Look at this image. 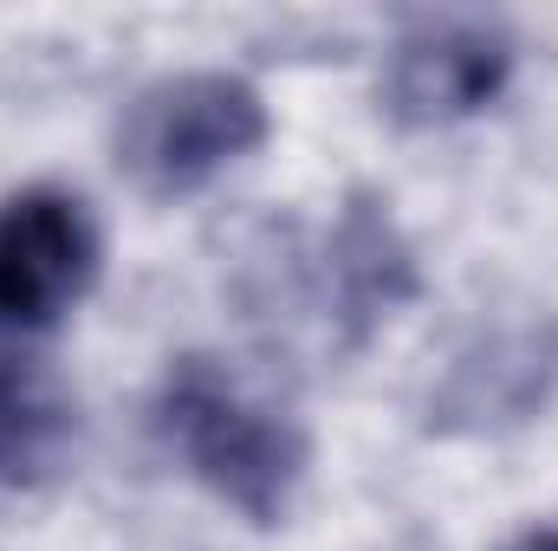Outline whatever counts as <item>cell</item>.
Wrapping results in <instances>:
<instances>
[{"mask_svg": "<svg viewBox=\"0 0 558 551\" xmlns=\"http://www.w3.org/2000/svg\"><path fill=\"white\" fill-rule=\"evenodd\" d=\"M267 143V105L234 72H175L143 85L118 118V169L149 201H182Z\"/></svg>", "mask_w": 558, "mask_h": 551, "instance_id": "cell-2", "label": "cell"}, {"mask_svg": "<svg viewBox=\"0 0 558 551\" xmlns=\"http://www.w3.org/2000/svg\"><path fill=\"white\" fill-rule=\"evenodd\" d=\"M149 421L156 441L254 526H274L305 474V428L215 357L169 364Z\"/></svg>", "mask_w": 558, "mask_h": 551, "instance_id": "cell-1", "label": "cell"}, {"mask_svg": "<svg viewBox=\"0 0 558 551\" xmlns=\"http://www.w3.org/2000/svg\"><path fill=\"white\" fill-rule=\"evenodd\" d=\"M78 441V403L39 357L0 351V500L46 487Z\"/></svg>", "mask_w": 558, "mask_h": 551, "instance_id": "cell-6", "label": "cell"}, {"mask_svg": "<svg viewBox=\"0 0 558 551\" xmlns=\"http://www.w3.org/2000/svg\"><path fill=\"white\" fill-rule=\"evenodd\" d=\"M520 551H558V532H539V539H526Z\"/></svg>", "mask_w": 558, "mask_h": 551, "instance_id": "cell-7", "label": "cell"}, {"mask_svg": "<svg viewBox=\"0 0 558 551\" xmlns=\"http://www.w3.org/2000/svg\"><path fill=\"white\" fill-rule=\"evenodd\" d=\"M98 279V228L65 188L0 201V331H52Z\"/></svg>", "mask_w": 558, "mask_h": 551, "instance_id": "cell-3", "label": "cell"}, {"mask_svg": "<svg viewBox=\"0 0 558 551\" xmlns=\"http://www.w3.org/2000/svg\"><path fill=\"white\" fill-rule=\"evenodd\" d=\"M416 292V260L410 241L397 234L390 208L357 195L331 241H325V318L344 331V344H357L371 325H384L403 298Z\"/></svg>", "mask_w": 558, "mask_h": 551, "instance_id": "cell-5", "label": "cell"}, {"mask_svg": "<svg viewBox=\"0 0 558 551\" xmlns=\"http://www.w3.org/2000/svg\"><path fill=\"white\" fill-rule=\"evenodd\" d=\"M513 39L487 20H422L390 46L384 111L403 131H441L487 111L507 91Z\"/></svg>", "mask_w": 558, "mask_h": 551, "instance_id": "cell-4", "label": "cell"}]
</instances>
